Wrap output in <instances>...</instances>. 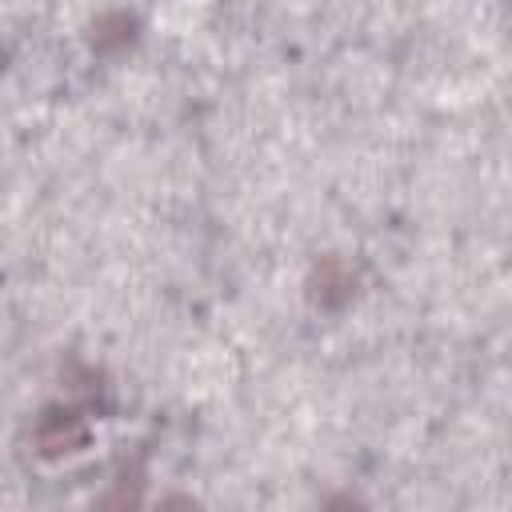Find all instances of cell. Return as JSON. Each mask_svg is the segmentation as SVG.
Segmentation results:
<instances>
[{
	"mask_svg": "<svg viewBox=\"0 0 512 512\" xmlns=\"http://www.w3.org/2000/svg\"><path fill=\"white\" fill-rule=\"evenodd\" d=\"M88 444V420L76 408H48L36 424V448L40 456H68Z\"/></svg>",
	"mask_w": 512,
	"mask_h": 512,
	"instance_id": "cell-1",
	"label": "cell"
},
{
	"mask_svg": "<svg viewBox=\"0 0 512 512\" xmlns=\"http://www.w3.org/2000/svg\"><path fill=\"white\" fill-rule=\"evenodd\" d=\"M156 512H204V504L192 500L188 492H168V496L156 504Z\"/></svg>",
	"mask_w": 512,
	"mask_h": 512,
	"instance_id": "cell-6",
	"label": "cell"
},
{
	"mask_svg": "<svg viewBox=\"0 0 512 512\" xmlns=\"http://www.w3.org/2000/svg\"><path fill=\"white\" fill-rule=\"evenodd\" d=\"M356 284H360V276L344 256H324L308 276V296H312V304L340 312L356 296Z\"/></svg>",
	"mask_w": 512,
	"mask_h": 512,
	"instance_id": "cell-2",
	"label": "cell"
},
{
	"mask_svg": "<svg viewBox=\"0 0 512 512\" xmlns=\"http://www.w3.org/2000/svg\"><path fill=\"white\" fill-rule=\"evenodd\" d=\"M4 64H8V48L0 44V72H4Z\"/></svg>",
	"mask_w": 512,
	"mask_h": 512,
	"instance_id": "cell-7",
	"label": "cell"
},
{
	"mask_svg": "<svg viewBox=\"0 0 512 512\" xmlns=\"http://www.w3.org/2000/svg\"><path fill=\"white\" fill-rule=\"evenodd\" d=\"M136 28H140V20H136L132 12H124V8L100 12V16L92 20V48H96V52H116V48L132 44Z\"/></svg>",
	"mask_w": 512,
	"mask_h": 512,
	"instance_id": "cell-3",
	"label": "cell"
},
{
	"mask_svg": "<svg viewBox=\"0 0 512 512\" xmlns=\"http://www.w3.org/2000/svg\"><path fill=\"white\" fill-rule=\"evenodd\" d=\"M140 496H144V468L132 464V468H124V472L112 480V488L96 500V512H140Z\"/></svg>",
	"mask_w": 512,
	"mask_h": 512,
	"instance_id": "cell-4",
	"label": "cell"
},
{
	"mask_svg": "<svg viewBox=\"0 0 512 512\" xmlns=\"http://www.w3.org/2000/svg\"><path fill=\"white\" fill-rule=\"evenodd\" d=\"M320 512H368V504L360 496H352V492H332Z\"/></svg>",
	"mask_w": 512,
	"mask_h": 512,
	"instance_id": "cell-5",
	"label": "cell"
}]
</instances>
